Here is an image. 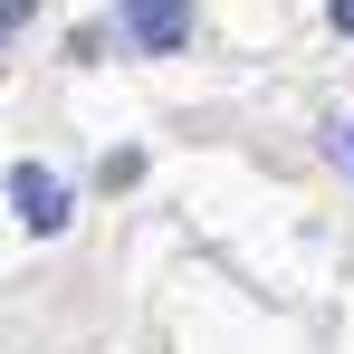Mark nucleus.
<instances>
[{
  "instance_id": "nucleus-4",
  "label": "nucleus",
  "mask_w": 354,
  "mask_h": 354,
  "mask_svg": "<svg viewBox=\"0 0 354 354\" xmlns=\"http://www.w3.org/2000/svg\"><path fill=\"white\" fill-rule=\"evenodd\" d=\"M326 19H335V29H345V39H354V0H335V10H326Z\"/></svg>"
},
{
  "instance_id": "nucleus-1",
  "label": "nucleus",
  "mask_w": 354,
  "mask_h": 354,
  "mask_svg": "<svg viewBox=\"0 0 354 354\" xmlns=\"http://www.w3.org/2000/svg\"><path fill=\"white\" fill-rule=\"evenodd\" d=\"M10 201H19V221H29L39 239H58L67 211H77V201L58 192V173H48V163H10Z\"/></svg>"
},
{
  "instance_id": "nucleus-3",
  "label": "nucleus",
  "mask_w": 354,
  "mask_h": 354,
  "mask_svg": "<svg viewBox=\"0 0 354 354\" xmlns=\"http://www.w3.org/2000/svg\"><path fill=\"white\" fill-rule=\"evenodd\" d=\"M29 10H39V0H0V48H10V39L29 29Z\"/></svg>"
},
{
  "instance_id": "nucleus-2",
  "label": "nucleus",
  "mask_w": 354,
  "mask_h": 354,
  "mask_svg": "<svg viewBox=\"0 0 354 354\" xmlns=\"http://www.w3.org/2000/svg\"><path fill=\"white\" fill-rule=\"evenodd\" d=\"M124 29H134L153 58H173L182 39H192V0H124Z\"/></svg>"
}]
</instances>
